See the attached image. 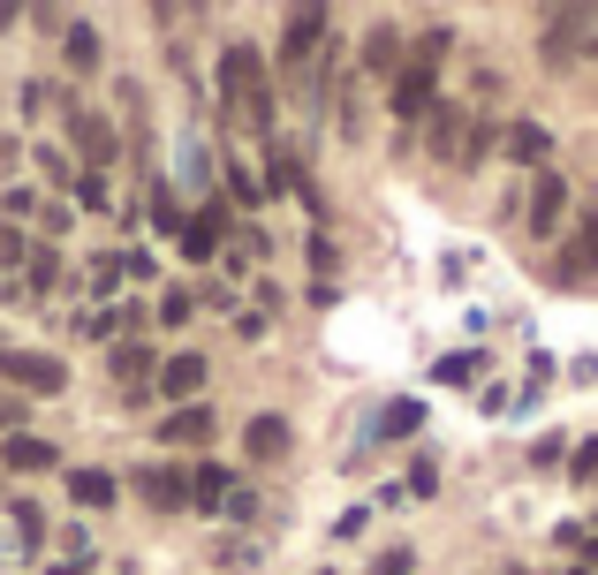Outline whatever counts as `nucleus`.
Returning <instances> with one entry per match:
<instances>
[{"label": "nucleus", "instance_id": "obj_18", "mask_svg": "<svg viewBox=\"0 0 598 575\" xmlns=\"http://www.w3.org/2000/svg\"><path fill=\"white\" fill-rule=\"evenodd\" d=\"M190 500H197V507H228V500H235L228 469H220V462H205V469H197V485H190Z\"/></svg>", "mask_w": 598, "mask_h": 575}, {"label": "nucleus", "instance_id": "obj_29", "mask_svg": "<svg viewBox=\"0 0 598 575\" xmlns=\"http://www.w3.org/2000/svg\"><path fill=\"white\" fill-rule=\"evenodd\" d=\"M561 446H569V439L553 431V439H538V446H530V462H538V469H553V462H561Z\"/></svg>", "mask_w": 598, "mask_h": 575}, {"label": "nucleus", "instance_id": "obj_13", "mask_svg": "<svg viewBox=\"0 0 598 575\" xmlns=\"http://www.w3.org/2000/svg\"><path fill=\"white\" fill-rule=\"evenodd\" d=\"M159 439H167V446H197V439H212V409H205V402H197V409H174V417L159 425Z\"/></svg>", "mask_w": 598, "mask_h": 575}, {"label": "nucleus", "instance_id": "obj_10", "mask_svg": "<svg viewBox=\"0 0 598 575\" xmlns=\"http://www.w3.org/2000/svg\"><path fill=\"white\" fill-rule=\"evenodd\" d=\"M197 387H205V356H167V364H159V394H167V402H190Z\"/></svg>", "mask_w": 598, "mask_h": 575}, {"label": "nucleus", "instance_id": "obj_20", "mask_svg": "<svg viewBox=\"0 0 598 575\" xmlns=\"http://www.w3.org/2000/svg\"><path fill=\"white\" fill-rule=\"evenodd\" d=\"M61 53H69V69H91V61H99V30H91V23H69Z\"/></svg>", "mask_w": 598, "mask_h": 575}, {"label": "nucleus", "instance_id": "obj_11", "mask_svg": "<svg viewBox=\"0 0 598 575\" xmlns=\"http://www.w3.org/2000/svg\"><path fill=\"white\" fill-rule=\"evenodd\" d=\"M584 30H591V8H561V15H546V61H561Z\"/></svg>", "mask_w": 598, "mask_h": 575}, {"label": "nucleus", "instance_id": "obj_26", "mask_svg": "<svg viewBox=\"0 0 598 575\" xmlns=\"http://www.w3.org/2000/svg\"><path fill=\"white\" fill-rule=\"evenodd\" d=\"M159 326H190V295H182V288L159 295Z\"/></svg>", "mask_w": 598, "mask_h": 575}, {"label": "nucleus", "instance_id": "obj_4", "mask_svg": "<svg viewBox=\"0 0 598 575\" xmlns=\"http://www.w3.org/2000/svg\"><path fill=\"white\" fill-rule=\"evenodd\" d=\"M318 38H326V8H296V15H289V38H281V61L303 69V61L318 53Z\"/></svg>", "mask_w": 598, "mask_h": 575}, {"label": "nucleus", "instance_id": "obj_22", "mask_svg": "<svg viewBox=\"0 0 598 575\" xmlns=\"http://www.w3.org/2000/svg\"><path fill=\"white\" fill-rule=\"evenodd\" d=\"M151 212H159V228H167L174 243L190 235V220H182V205H174V189H151Z\"/></svg>", "mask_w": 598, "mask_h": 575}, {"label": "nucleus", "instance_id": "obj_5", "mask_svg": "<svg viewBox=\"0 0 598 575\" xmlns=\"http://www.w3.org/2000/svg\"><path fill=\"white\" fill-rule=\"evenodd\" d=\"M500 144H508L515 167H546V159H553V130H538V122H508Z\"/></svg>", "mask_w": 598, "mask_h": 575}, {"label": "nucleus", "instance_id": "obj_25", "mask_svg": "<svg viewBox=\"0 0 598 575\" xmlns=\"http://www.w3.org/2000/svg\"><path fill=\"white\" fill-rule=\"evenodd\" d=\"M485 151H492V122H469V137H462V159H454V167H477Z\"/></svg>", "mask_w": 598, "mask_h": 575}, {"label": "nucleus", "instance_id": "obj_15", "mask_svg": "<svg viewBox=\"0 0 598 575\" xmlns=\"http://www.w3.org/2000/svg\"><path fill=\"white\" fill-rule=\"evenodd\" d=\"M69 137L84 144V159H91V167H107V159H114V130H107V122H91V114H69Z\"/></svg>", "mask_w": 598, "mask_h": 575}, {"label": "nucleus", "instance_id": "obj_12", "mask_svg": "<svg viewBox=\"0 0 598 575\" xmlns=\"http://www.w3.org/2000/svg\"><path fill=\"white\" fill-rule=\"evenodd\" d=\"M462 137H469L462 107H454V99H440V107H432V151H440V159H462Z\"/></svg>", "mask_w": 598, "mask_h": 575}, {"label": "nucleus", "instance_id": "obj_1", "mask_svg": "<svg viewBox=\"0 0 598 575\" xmlns=\"http://www.w3.org/2000/svg\"><path fill=\"white\" fill-rule=\"evenodd\" d=\"M220 99L228 107H243L258 130H273V91H266V61L251 53V46H228L220 53Z\"/></svg>", "mask_w": 598, "mask_h": 575}, {"label": "nucleus", "instance_id": "obj_27", "mask_svg": "<svg viewBox=\"0 0 598 575\" xmlns=\"http://www.w3.org/2000/svg\"><path fill=\"white\" fill-rule=\"evenodd\" d=\"M410 568H417V561H410V546H387V553L371 561V575H410Z\"/></svg>", "mask_w": 598, "mask_h": 575}, {"label": "nucleus", "instance_id": "obj_17", "mask_svg": "<svg viewBox=\"0 0 598 575\" xmlns=\"http://www.w3.org/2000/svg\"><path fill=\"white\" fill-rule=\"evenodd\" d=\"M417 425H425V402H387L379 425H371V439H410Z\"/></svg>", "mask_w": 598, "mask_h": 575}, {"label": "nucleus", "instance_id": "obj_30", "mask_svg": "<svg viewBox=\"0 0 598 575\" xmlns=\"http://www.w3.org/2000/svg\"><path fill=\"white\" fill-rule=\"evenodd\" d=\"M53 575H84V568H53Z\"/></svg>", "mask_w": 598, "mask_h": 575}, {"label": "nucleus", "instance_id": "obj_31", "mask_svg": "<svg viewBox=\"0 0 598 575\" xmlns=\"http://www.w3.org/2000/svg\"><path fill=\"white\" fill-rule=\"evenodd\" d=\"M591 561H598V538H591Z\"/></svg>", "mask_w": 598, "mask_h": 575}, {"label": "nucleus", "instance_id": "obj_28", "mask_svg": "<svg viewBox=\"0 0 598 575\" xmlns=\"http://www.w3.org/2000/svg\"><path fill=\"white\" fill-rule=\"evenodd\" d=\"M61 281V266H53V250H38V258H30V288H53Z\"/></svg>", "mask_w": 598, "mask_h": 575}, {"label": "nucleus", "instance_id": "obj_14", "mask_svg": "<svg viewBox=\"0 0 598 575\" xmlns=\"http://www.w3.org/2000/svg\"><path fill=\"white\" fill-rule=\"evenodd\" d=\"M266 182H273V189H296L303 205H318V197H310V182H303V167H296V151H289V144H273V151H266Z\"/></svg>", "mask_w": 598, "mask_h": 575}, {"label": "nucleus", "instance_id": "obj_21", "mask_svg": "<svg viewBox=\"0 0 598 575\" xmlns=\"http://www.w3.org/2000/svg\"><path fill=\"white\" fill-rule=\"evenodd\" d=\"M394 61H402V30H387V23H379V30L364 38V69H394Z\"/></svg>", "mask_w": 598, "mask_h": 575}, {"label": "nucleus", "instance_id": "obj_19", "mask_svg": "<svg viewBox=\"0 0 598 575\" xmlns=\"http://www.w3.org/2000/svg\"><path fill=\"white\" fill-rule=\"evenodd\" d=\"M107 364H114V379H122V387H137V379H151V348H145V341H130V348H114Z\"/></svg>", "mask_w": 598, "mask_h": 575}, {"label": "nucleus", "instance_id": "obj_6", "mask_svg": "<svg viewBox=\"0 0 598 575\" xmlns=\"http://www.w3.org/2000/svg\"><path fill=\"white\" fill-rule=\"evenodd\" d=\"M137 492H145L159 515H182V507H190V485H182L174 469H159V462H151V469H137Z\"/></svg>", "mask_w": 598, "mask_h": 575}, {"label": "nucleus", "instance_id": "obj_8", "mask_svg": "<svg viewBox=\"0 0 598 575\" xmlns=\"http://www.w3.org/2000/svg\"><path fill=\"white\" fill-rule=\"evenodd\" d=\"M0 462H8V469H53V462H61V446H53V439H38V431H15V439H0Z\"/></svg>", "mask_w": 598, "mask_h": 575}, {"label": "nucleus", "instance_id": "obj_7", "mask_svg": "<svg viewBox=\"0 0 598 575\" xmlns=\"http://www.w3.org/2000/svg\"><path fill=\"white\" fill-rule=\"evenodd\" d=\"M561 212H569V182H561V174H538V189H530V228H538V235H553V228H561Z\"/></svg>", "mask_w": 598, "mask_h": 575}, {"label": "nucleus", "instance_id": "obj_23", "mask_svg": "<svg viewBox=\"0 0 598 575\" xmlns=\"http://www.w3.org/2000/svg\"><path fill=\"white\" fill-rule=\"evenodd\" d=\"M448 46H454V30H448V23H432V30L417 38V61H425V69H440V61H448Z\"/></svg>", "mask_w": 598, "mask_h": 575}, {"label": "nucleus", "instance_id": "obj_3", "mask_svg": "<svg viewBox=\"0 0 598 575\" xmlns=\"http://www.w3.org/2000/svg\"><path fill=\"white\" fill-rule=\"evenodd\" d=\"M432 107H440L432 69H425V61H417V69H402V76H394V114H402V122H417V114H432Z\"/></svg>", "mask_w": 598, "mask_h": 575}, {"label": "nucleus", "instance_id": "obj_16", "mask_svg": "<svg viewBox=\"0 0 598 575\" xmlns=\"http://www.w3.org/2000/svg\"><path fill=\"white\" fill-rule=\"evenodd\" d=\"M69 500L76 507H114V477L107 469H69Z\"/></svg>", "mask_w": 598, "mask_h": 575}, {"label": "nucleus", "instance_id": "obj_2", "mask_svg": "<svg viewBox=\"0 0 598 575\" xmlns=\"http://www.w3.org/2000/svg\"><path fill=\"white\" fill-rule=\"evenodd\" d=\"M0 387H8V394H15V387H23V394H61V387H69V371H61L53 356H30V348H0Z\"/></svg>", "mask_w": 598, "mask_h": 575}, {"label": "nucleus", "instance_id": "obj_24", "mask_svg": "<svg viewBox=\"0 0 598 575\" xmlns=\"http://www.w3.org/2000/svg\"><path fill=\"white\" fill-rule=\"evenodd\" d=\"M23 425H30V402H15V394L0 387V439H15Z\"/></svg>", "mask_w": 598, "mask_h": 575}, {"label": "nucleus", "instance_id": "obj_9", "mask_svg": "<svg viewBox=\"0 0 598 575\" xmlns=\"http://www.w3.org/2000/svg\"><path fill=\"white\" fill-rule=\"evenodd\" d=\"M243 454H251V462H281V454H289V425H281V417H251V425H243Z\"/></svg>", "mask_w": 598, "mask_h": 575}]
</instances>
